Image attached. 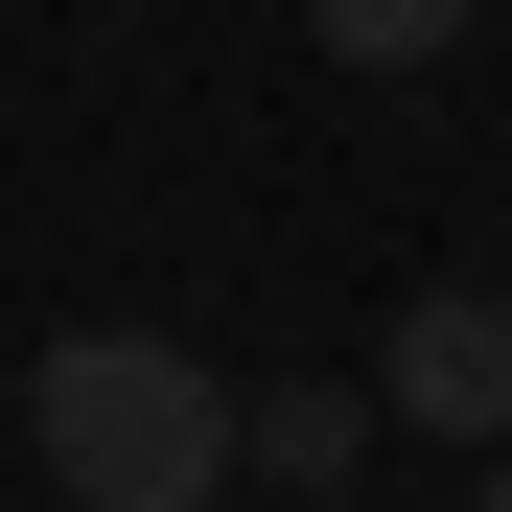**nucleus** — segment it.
<instances>
[{
    "label": "nucleus",
    "mask_w": 512,
    "mask_h": 512,
    "mask_svg": "<svg viewBox=\"0 0 512 512\" xmlns=\"http://www.w3.org/2000/svg\"><path fill=\"white\" fill-rule=\"evenodd\" d=\"M24 443H47L70 512H210L233 489V373L187 350V326H47Z\"/></svg>",
    "instance_id": "nucleus-1"
},
{
    "label": "nucleus",
    "mask_w": 512,
    "mask_h": 512,
    "mask_svg": "<svg viewBox=\"0 0 512 512\" xmlns=\"http://www.w3.org/2000/svg\"><path fill=\"white\" fill-rule=\"evenodd\" d=\"M373 419H419V443H512V303L489 280H419L373 326Z\"/></svg>",
    "instance_id": "nucleus-2"
},
{
    "label": "nucleus",
    "mask_w": 512,
    "mask_h": 512,
    "mask_svg": "<svg viewBox=\"0 0 512 512\" xmlns=\"http://www.w3.org/2000/svg\"><path fill=\"white\" fill-rule=\"evenodd\" d=\"M233 466H256V489H350V466H373V373H280V396L233 419Z\"/></svg>",
    "instance_id": "nucleus-3"
},
{
    "label": "nucleus",
    "mask_w": 512,
    "mask_h": 512,
    "mask_svg": "<svg viewBox=\"0 0 512 512\" xmlns=\"http://www.w3.org/2000/svg\"><path fill=\"white\" fill-rule=\"evenodd\" d=\"M303 24H326V70H443L489 0H303Z\"/></svg>",
    "instance_id": "nucleus-4"
},
{
    "label": "nucleus",
    "mask_w": 512,
    "mask_h": 512,
    "mask_svg": "<svg viewBox=\"0 0 512 512\" xmlns=\"http://www.w3.org/2000/svg\"><path fill=\"white\" fill-rule=\"evenodd\" d=\"M466 512H512V443H489V489H466Z\"/></svg>",
    "instance_id": "nucleus-5"
}]
</instances>
